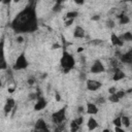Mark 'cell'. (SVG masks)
I'll list each match as a JSON object with an SVG mask.
<instances>
[{"label":"cell","instance_id":"1","mask_svg":"<svg viewBox=\"0 0 132 132\" xmlns=\"http://www.w3.org/2000/svg\"><path fill=\"white\" fill-rule=\"evenodd\" d=\"M11 28L15 32H34L38 28L37 16L35 6L33 2H30L11 22Z\"/></svg>","mask_w":132,"mask_h":132},{"label":"cell","instance_id":"2","mask_svg":"<svg viewBox=\"0 0 132 132\" xmlns=\"http://www.w3.org/2000/svg\"><path fill=\"white\" fill-rule=\"evenodd\" d=\"M60 64H61V67L63 69V72L67 73L74 67V59L68 52L64 51L63 54H62V58H61Z\"/></svg>","mask_w":132,"mask_h":132},{"label":"cell","instance_id":"3","mask_svg":"<svg viewBox=\"0 0 132 132\" xmlns=\"http://www.w3.org/2000/svg\"><path fill=\"white\" fill-rule=\"evenodd\" d=\"M65 118H66V106H63L62 108L58 109L57 111H55L52 114V121H53V123H55L57 125L62 124L63 121L65 120Z\"/></svg>","mask_w":132,"mask_h":132},{"label":"cell","instance_id":"4","mask_svg":"<svg viewBox=\"0 0 132 132\" xmlns=\"http://www.w3.org/2000/svg\"><path fill=\"white\" fill-rule=\"evenodd\" d=\"M27 67H28V61H27V59L25 57V54L22 53L18 57V59H16V61H15V63L13 65V69L14 70H22V69H25Z\"/></svg>","mask_w":132,"mask_h":132},{"label":"cell","instance_id":"5","mask_svg":"<svg viewBox=\"0 0 132 132\" xmlns=\"http://www.w3.org/2000/svg\"><path fill=\"white\" fill-rule=\"evenodd\" d=\"M103 71H105L104 65L102 64V62L100 60H96L94 62V64L91 66V72H93V73H101Z\"/></svg>","mask_w":132,"mask_h":132},{"label":"cell","instance_id":"6","mask_svg":"<svg viewBox=\"0 0 132 132\" xmlns=\"http://www.w3.org/2000/svg\"><path fill=\"white\" fill-rule=\"evenodd\" d=\"M35 130L39 131V132H50L46 123L44 122L43 119H38L35 123Z\"/></svg>","mask_w":132,"mask_h":132},{"label":"cell","instance_id":"7","mask_svg":"<svg viewBox=\"0 0 132 132\" xmlns=\"http://www.w3.org/2000/svg\"><path fill=\"white\" fill-rule=\"evenodd\" d=\"M101 86H102V84L98 80H95V79H88L87 80V89L89 91H96Z\"/></svg>","mask_w":132,"mask_h":132},{"label":"cell","instance_id":"8","mask_svg":"<svg viewBox=\"0 0 132 132\" xmlns=\"http://www.w3.org/2000/svg\"><path fill=\"white\" fill-rule=\"evenodd\" d=\"M45 106H46V101H45V99H44L43 97H38V98H37V102H36L35 105H34V109H35L36 111L42 110Z\"/></svg>","mask_w":132,"mask_h":132},{"label":"cell","instance_id":"9","mask_svg":"<svg viewBox=\"0 0 132 132\" xmlns=\"http://www.w3.org/2000/svg\"><path fill=\"white\" fill-rule=\"evenodd\" d=\"M14 104H15V102H14L13 98H8V99L6 100V103H5V105H4V112H5V114L9 113V112L13 109Z\"/></svg>","mask_w":132,"mask_h":132},{"label":"cell","instance_id":"10","mask_svg":"<svg viewBox=\"0 0 132 132\" xmlns=\"http://www.w3.org/2000/svg\"><path fill=\"white\" fill-rule=\"evenodd\" d=\"M121 61L126 64H132V48L121 56Z\"/></svg>","mask_w":132,"mask_h":132},{"label":"cell","instance_id":"11","mask_svg":"<svg viewBox=\"0 0 132 132\" xmlns=\"http://www.w3.org/2000/svg\"><path fill=\"white\" fill-rule=\"evenodd\" d=\"M98 112V107L96 104L88 102L87 103V113L89 114H96Z\"/></svg>","mask_w":132,"mask_h":132},{"label":"cell","instance_id":"12","mask_svg":"<svg viewBox=\"0 0 132 132\" xmlns=\"http://www.w3.org/2000/svg\"><path fill=\"white\" fill-rule=\"evenodd\" d=\"M110 41H111L112 45L123 46V44H124V42L122 41V39H121V38H120L118 35H116L114 33H112V34H111V36H110Z\"/></svg>","mask_w":132,"mask_h":132},{"label":"cell","instance_id":"13","mask_svg":"<svg viewBox=\"0 0 132 132\" xmlns=\"http://www.w3.org/2000/svg\"><path fill=\"white\" fill-rule=\"evenodd\" d=\"M73 36L75 38H82L85 36V30L84 28H81L80 26H76L73 32Z\"/></svg>","mask_w":132,"mask_h":132},{"label":"cell","instance_id":"14","mask_svg":"<svg viewBox=\"0 0 132 132\" xmlns=\"http://www.w3.org/2000/svg\"><path fill=\"white\" fill-rule=\"evenodd\" d=\"M125 77V73L120 69V68H116L114 69V72H113V76H112V79L113 80H120L122 78Z\"/></svg>","mask_w":132,"mask_h":132},{"label":"cell","instance_id":"15","mask_svg":"<svg viewBox=\"0 0 132 132\" xmlns=\"http://www.w3.org/2000/svg\"><path fill=\"white\" fill-rule=\"evenodd\" d=\"M87 125H88L89 130H94V129H96L98 127V123H97V121L94 118H90L88 120V124Z\"/></svg>","mask_w":132,"mask_h":132},{"label":"cell","instance_id":"16","mask_svg":"<svg viewBox=\"0 0 132 132\" xmlns=\"http://www.w3.org/2000/svg\"><path fill=\"white\" fill-rule=\"evenodd\" d=\"M118 19H119V21H120V24H121V25H125V24H128V23L130 22L129 16H127V15H126V14H124V13L120 14V15L118 16Z\"/></svg>","mask_w":132,"mask_h":132},{"label":"cell","instance_id":"17","mask_svg":"<svg viewBox=\"0 0 132 132\" xmlns=\"http://www.w3.org/2000/svg\"><path fill=\"white\" fill-rule=\"evenodd\" d=\"M77 15H78V12L72 10V11H68V12L66 13V15H65L64 19H65V20H74Z\"/></svg>","mask_w":132,"mask_h":132},{"label":"cell","instance_id":"18","mask_svg":"<svg viewBox=\"0 0 132 132\" xmlns=\"http://www.w3.org/2000/svg\"><path fill=\"white\" fill-rule=\"evenodd\" d=\"M78 129H79V126L76 124V122L74 120L71 121V123H70V132H76Z\"/></svg>","mask_w":132,"mask_h":132},{"label":"cell","instance_id":"19","mask_svg":"<svg viewBox=\"0 0 132 132\" xmlns=\"http://www.w3.org/2000/svg\"><path fill=\"white\" fill-rule=\"evenodd\" d=\"M121 118H122V125H124L125 127L128 128L130 126V120H129V118L126 117V116H122Z\"/></svg>","mask_w":132,"mask_h":132},{"label":"cell","instance_id":"20","mask_svg":"<svg viewBox=\"0 0 132 132\" xmlns=\"http://www.w3.org/2000/svg\"><path fill=\"white\" fill-rule=\"evenodd\" d=\"M108 100H109L110 102L117 103V102H119V101H120V98L118 97V95H117V94H112V95H109V97H108Z\"/></svg>","mask_w":132,"mask_h":132},{"label":"cell","instance_id":"21","mask_svg":"<svg viewBox=\"0 0 132 132\" xmlns=\"http://www.w3.org/2000/svg\"><path fill=\"white\" fill-rule=\"evenodd\" d=\"M113 125H114V127H122V118L121 117H118V118H116L114 120H113Z\"/></svg>","mask_w":132,"mask_h":132},{"label":"cell","instance_id":"22","mask_svg":"<svg viewBox=\"0 0 132 132\" xmlns=\"http://www.w3.org/2000/svg\"><path fill=\"white\" fill-rule=\"evenodd\" d=\"M123 39L124 40H127V41H131L132 40V33L131 32H126L123 34Z\"/></svg>","mask_w":132,"mask_h":132},{"label":"cell","instance_id":"23","mask_svg":"<svg viewBox=\"0 0 132 132\" xmlns=\"http://www.w3.org/2000/svg\"><path fill=\"white\" fill-rule=\"evenodd\" d=\"M61 1H58V2H56V4L54 5V7H53V11H55V12H57V11H60L61 9H62V6H61Z\"/></svg>","mask_w":132,"mask_h":132},{"label":"cell","instance_id":"24","mask_svg":"<svg viewBox=\"0 0 132 132\" xmlns=\"http://www.w3.org/2000/svg\"><path fill=\"white\" fill-rule=\"evenodd\" d=\"M0 68L1 69H6L7 68V64H6V61H5V58L2 57V60H1V64H0Z\"/></svg>","mask_w":132,"mask_h":132},{"label":"cell","instance_id":"25","mask_svg":"<svg viewBox=\"0 0 132 132\" xmlns=\"http://www.w3.org/2000/svg\"><path fill=\"white\" fill-rule=\"evenodd\" d=\"M117 95H118V97L120 98V99H122L124 96H125V94H126V92L124 91V90H120V91H117V93H116Z\"/></svg>","mask_w":132,"mask_h":132},{"label":"cell","instance_id":"26","mask_svg":"<svg viewBox=\"0 0 132 132\" xmlns=\"http://www.w3.org/2000/svg\"><path fill=\"white\" fill-rule=\"evenodd\" d=\"M74 121L76 122V124H77L78 126H80V125L82 124V122H84V117L80 116V117H78L77 119H74Z\"/></svg>","mask_w":132,"mask_h":132},{"label":"cell","instance_id":"27","mask_svg":"<svg viewBox=\"0 0 132 132\" xmlns=\"http://www.w3.org/2000/svg\"><path fill=\"white\" fill-rule=\"evenodd\" d=\"M106 25H107V27H108V28L112 29V28L114 27V22H113L112 20H108V21L106 22Z\"/></svg>","mask_w":132,"mask_h":132},{"label":"cell","instance_id":"28","mask_svg":"<svg viewBox=\"0 0 132 132\" xmlns=\"http://www.w3.org/2000/svg\"><path fill=\"white\" fill-rule=\"evenodd\" d=\"M29 100H34V99H37L38 98V96H37V93L35 94V93H31V94H29Z\"/></svg>","mask_w":132,"mask_h":132},{"label":"cell","instance_id":"29","mask_svg":"<svg viewBox=\"0 0 132 132\" xmlns=\"http://www.w3.org/2000/svg\"><path fill=\"white\" fill-rule=\"evenodd\" d=\"M63 129H64V125L60 124V125H58V127L55 129V132H62Z\"/></svg>","mask_w":132,"mask_h":132},{"label":"cell","instance_id":"30","mask_svg":"<svg viewBox=\"0 0 132 132\" xmlns=\"http://www.w3.org/2000/svg\"><path fill=\"white\" fill-rule=\"evenodd\" d=\"M96 102H97V103H99V104H103V103L105 102V99H104L103 97H98V98H97V100H96Z\"/></svg>","mask_w":132,"mask_h":132},{"label":"cell","instance_id":"31","mask_svg":"<svg viewBox=\"0 0 132 132\" xmlns=\"http://www.w3.org/2000/svg\"><path fill=\"white\" fill-rule=\"evenodd\" d=\"M73 21H74V20H66V21H65V23H64L65 27H69V26L73 23Z\"/></svg>","mask_w":132,"mask_h":132},{"label":"cell","instance_id":"32","mask_svg":"<svg viewBox=\"0 0 132 132\" xmlns=\"http://www.w3.org/2000/svg\"><path fill=\"white\" fill-rule=\"evenodd\" d=\"M108 92H109V94H110V95L116 94V93H117V89H116V87H111V88H109Z\"/></svg>","mask_w":132,"mask_h":132},{"label":"cell","instance_id":"33","mask_svg":"<svg viewBox=\"0 0 132 132\" xmlns=\"http://www.w3.org/2000/svg\"><path fill=\"white\" fill-rule=\"evenodd\" d=\"M34 82H35V78H34V77H31V78L28 79V84H29L30 86H33Z\"/></svg>","mask_w":132,"mask_h":132},{"label":"cell","instance_id":"34","mask_svg":"<svg viewBox=\"0 0 132 132\" xmlns=\"http://www.w3.org/2000/svg\"><path fill=\"white\" fill-rule=\"evenodd\" d=\"M101 42H102V40H100V39H99V40L96 39V40H92V41H91L92 44H100Z\"/></svg>","mask_w":132,"mask_h":132},{"label":"cell","instance_id":"35","mask_svg":"<svg viewBox=\"0 0 132 132\" xmlns=\"http://www.w3.org/2000/svg\"><path fill=\"white\" fill-rule=\"evenodd\" d=\"M114 132H125V131L120 127H114Z\"/></svg>","mask_w":132,"mask_h":132},{"label":"cell","instance_id":"36","mask_svg":"<svg viewBox=\"0 0 132 132\" xmlns=\"http://www.w3.org/2000/svg\"><path fill=\"white\" fill-rule=\"evenodd\" d=\"M55 98H56V101H61V96H60V94L56 93V96H55Z\"/></svg>","mask_w":132,"mask_h":132},{"label":"cell","instance_id":"37","mask_svg":"<svg viewBox=\"0 0 132 132\" xmlns=\"http://www.w3.org/2000/svg\"><path fill=\"white\" fill-rule=\"evenodd\" d=\"M99 19H100L99 15H94V16H92V20H93V21H98Z\"/></svg>","mask_w":132,"mask_h":132},{"label":"cell","instance_id":"38","mask_svg":"<svg viewBox=\"0 0 132 132\" xmlns=\"http://www.w3.org/2000/svg\"><path fill=\"white\" fill-rule=\"evenodd\" d=\"M16 40H18V42H19V43H21V42H23V40H24V39H23V37H22V36H19V37L16 38Z\"/></svg>","mask_w":132,"mask_h":132},{"label":"cell","instance_id":"39","mask_svg":"<svg viewBox=\"0 0 132 132\" xmlns=\"http://www.w3.org/2000/svg\"><path fill=\"white\" fill-rule=\"evenodd\" d=\"M77 111H78L79 113L84 112V107H82V106H78V109H77Z\"/></svg>","mask_w":132,"mask_h":132},{"label":"cell","instance_id":"40","mask_svg":"<svg viewBox=\"0 0 132 132\" xmlns=\"http://www.w3.org/2000/svg\"><path fill=\"white\" fill-rule=\"evenodd\" d=\"M79 78L80 79H86V75H85V73H80V75H79Z\"/></svg>","mask_w":132,"mask_h":132},{"label":"cell","instance_id":"41","mask_svg":"<svg viewBox=\"0 0 132 132\" xmlns=\"http://www.w3.org/2000/svg\"><path fill=\"white\" fill-rule=\"evenodd\" d=\"M58 47H60V44H59V43H55V44L53 45V50H55V48H58Z\"/></svg>","mask_w":132,"mask_h":132},{"label":"cell","instance_id":"42","mask_svg":"<svg viewBox=\"0 0 132 132\" xmlns=\"http://www.w3.org/2000/svg\"><path fill=\"white\" fill-rule=\"evenodd\" d=\"M13 91H14L13 88H8V92H9V93H13Z\"/></svg>","mask_w":132,"mask_h":132},{"label":"cell","instance_id":"43","mask_svg":"<svg viewBox=\"0 0 132 132\" xmlns=\"http://www.w3.org/2000/svg\"><path fill=\"white\" fill-rule=\"evenodd\" d=\"M76 4H84V1H75Z\"/></svg>","mask_w":132,"mask_h":132},{"label":"cell","instance_id":"44","mask_svg":"<svg viewBox=\"0 0 132 132\" xmlns=\"http://www.w3.org/2000/svg\"><path fill=\"white\" fill-rule=\"evenodd\" d=\"M82 51H84L82 47H78V48H77V52H78V53H80V52H82Z\"/></svg>","mask_w":132,"mask_h":132},{"label":"cell","instance_id":"45","mask_svg":"<svg viewBox=\"0 0 132 132\" xmlns=\"http://www.w3.org/2000/svg\"><path fill=\"white\" fill-rule=\"evenodd\" d=\"M102 132H110V130H109V129H104Z\"/></svg>","mask_w":132,"mask_h":132},{"label":"cell","instance_id":"46","mask_svg":"<svg viewBox=\"0 0 132 132\" xmlns=\"http://www.w3.org/2000/svg\"><path fill=\"white\" fill-rule=\"evenodd\" d=\"M34 132H39V131H37V130H34Z\"/></svg>","mask_w":132,"mask_h":132},{"label":"cell","instance_id":"47","mask_svg":"<svg viewBox=\"0 0 132 132\" xmlns=\"http://www.w3.org/2000/svg\"><path fill=\"white\" fill-rule=\"evenodd\" d=\"M110 132H112V131H110Z\"/></svg>","mask_w":132,"mask_h":132},{"label":"cell","instance_id":"48","mask_svg":"<svg viewBox=\"0 0 132 132\" xmlns=\"http://www.w3.org/2000/svg\"><path fill=\"white\" fill-rule=\"evenodd\" d=\"M32 132H34V131H32Z\"/></svg>","mask_w":132,"mask_h":132}]
</instances>
